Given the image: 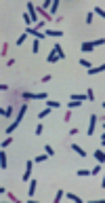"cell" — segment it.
Returning <instances> with one entry per match:
<instances>
[{"instance_id": "35", "label": "cell", "mask_w": 105, "mask_h": 203, "mask_svg": "<svg viewBox=\"0 0 105 203\" xmlns=\"http://www.w3.org/2000/svg\"><path fill=\"white\" fill-rule=\"evenodd\" d=\"M40 133H42V125L38 123V125H36V135H40Z\"/></svg>"}, {"instance_id": "25", "label": "cell", "mask_w": 105, "mask_h": 203, "mask_svg": "<svg viewBox=\"0 0 105 203\" xmlns=\"http://www.w3.org/2000/svg\"><path fill=\"white\" fill-rule=\"evenodd\" d=\"M93 13H97V15H101L103 19H105V9H101V7H95V11Z\"/></svg>"}, {"instance_id": "22", "label": "cell", "mask_w": 105, "mask_h": 203, "mask_svg": "<svg viewBox=\"0 0 105 203\" xmlns=\"http://www.w3.org/2000/svg\"><path fill=\"white\" fill-rule=\"evenodd\" d=\"M38 49H40V40L36 38V40H34V44H32V53H38Z\"/></svg>"}, {"instance_id": "8", "label": "cell", "mask_w": 105, "mask_h": 203, "mask_svg": "<svg viewBox=\"0 0 105 203\" xmlns=\"http://www.w3.org/2000/svg\"><path fill=\"white\" fill-rule=\"evenodd\" d=\"M36 11H38V13H40V15H42V17H44V19H46V21H50V19H52V17H50V15H48V13H46V9H44V7H42V4H40V7H36Z\"/></svg>"}, {"instance_id": "16", "label": "cell", "mask_w": 105, "mask_h": 203, "mask_svg": "<svg viewBox=\"0 0 105 203\" xmlns=\"http://www.w3.org/2000/svg\"><path fill=\"white\" fill-rule=\"evenodd\" d=\"M65 197H67V199H71V201H76V203H82V197H78V195H74V193H67Z\"/></svg>"}, {"instance_id": "34", "label": "cell", "mask_w": 105, "mask_h": 203, "mask_svg": "<svg viewBox=\"0 0 105 203\" xmlns=\"http://www.w3.org/2000/svg\"><path fill=\"white\" fill-rule=\"evenodd\" d=\"M86 95H88V102H93V100H95V93L90 91V89H88V91H86Z\"/></svg>"}, {"instance_id": "10", "label": "cell", "mask_w": 105, "mask_h": 203, "mask_svg": "<svg viewBox=\"0 0 105 203\" xmlns=\"http://www.w3.org/2000/svg\"><path fill=\"white\" fill-rule=\"evenodd\" d=\"M95 159H97L99 163H105V152H103V150H95Z\"/></svg>"}, {"instance_id": "12", "label": "cell", "mask_w": 105, "mask_h": 203, "mask_svg": "<svg viewBox=\"0 0 105 203\" xmlns=\"http://www.w3.org/2000/svg\"><path fill=\"white\" fill-rule=\"evenodd\" d=\"M80 49H82L84 53H88V51H93V49H95V44H93V42H82V47H80Z\"/></svg>"}, {"instance_id": "18", "label": "cell", "mask_w": 105, "mask_h": 203, "mask_svg": "<svg viewBox=\"0 0 105 203\" xmlns=\"http://www.w3.org/2000/svg\"><path fill=\"white\" fill-rule=\"evenodd\" d=\"M57 11H59V0H55V2H52V7H50V15L55 17V15H57Z\"/></svg>"}, {"instance_id": "29", "label": "cell", "mask_w": 105, "mask_h": 203, "mask_svg": "<svg viewBox=\"0 0 105 203\" xmlns=\"http://www.w3.org/2000/svg\"><path fill=\"white\" fill-rule=\"evenodd\" d=\"M63 195H65V193H63V190H59V193H57V195H55V203H59V201H61V199H63Z\"/></svg>"}, {"instance_id": "20", "label": "cell", "mask_w": 105, "mask_h": 203, "mask_svg": "<svg viewBox=\"0 0 105 203\" xmlns=\"http://www.w3.org/2000/svg\"><path fill=\"white\" fill-rule=\"evenodd\" d=\"M80 104H82V102H78V100H71V102H67V108L71 110V108H78Z\"/></svg>"}, {"instance_id": "30", "label": "cell", "mask_w": 105, "mask_h": 203, "mask_svg": "<svg viewBox=\"0 0 105 203\" xmlns=\"http://www.w3.org/2000/svg\"><path fill=\"white\" fill-rule=\"evenodd\" d=\"M48 114H50V108H46V110H42V112H40V114H38V117H40V119H44V117H48Z\"/></svg>"}, {"instance_id": "21", "label": "cell", "mask_w": 105, "mask_h": 203, "mask_svg": "<svg viewBox=\"0 0 105 203\" xmlns=\"http://www.w3.org/2000/svg\"><path fill=\"white\" fill-rule=\"evenodd\" d=\"M0 114H2V117H11L13 114V108H2V110H0Z\"/></svg>"}, {"instance_id": "9", "label": "cell", "mask_w": 105, "mask_h": 203, "mask_svg": "<svg viewBox=\"0 0 105 203\" xmlns=\"http://www.w3.org/2000/svg\"><path fill=\"white\" fill-rule=\"evenodd\" d=\"M44 34H46V36H52V38H59V36H63V32H61V30H46Z\"/></svg>"}, {"instance_id": "31", "label": "cell", "mask_w": 105, "mask_h": 203, "mask_svg": "<svg viewBox=\"0 0 105 203\" xmlns=\"http://www.w3.org/2000/svg\"><path fill=\"white\" fill-rule=\"evenodd\" d=\"M103 42H105V38H97V40H93V44H95V47H101Z\"/></svg>"}, {"instance_id": "14", "label": "cell", "mask_w": 105, "mask_h": 203, "mask_svg": "<svg viewBox=\"0 0 105 203\" xmlns=\"http://www.w3.org/2000/svg\"><path fill=\"white\" fill-rule=\"evenodd\" d=\"M71 100H78V102H86L88 100V95L84 93V95H80V93H71Z\"/></svg>"}, {"instance_id": "36", "label": "cell", "mask_w": 105, "mask_h": 203, "mask_svg": "<svg viewBox=\"0 0 105 203\" xmlns=\"http://www.w3.org/2000/svg\"><path fill=\"white\" fill-rule=\"evenodd\" d=\"M101 144L105 146V129H103V135H101Z\"/></svg>"}, {"instance_id": "24", "label": "cell", "mask_w": 105, "mask_h": 203, "mask_svg": "<svg viewBox=\"0 0 105 203\" xmlns=\"http://www.w3.org/2000/svg\"><path fill=\"white\" fill-rule=\"evenodd\" d=\"M78 176H80V178H86V176H93L88 169H78Z\"/></svg>"}, {"instance_id": "23", "label": "cell", "mask_w": 105, "mask_h": 203, "mask_svg": "<svg viewBox=\"0 0 105 203\" xmlns=\"http://www.w3.org/2000/svg\"><path fill=\"white\" fill-rule=\"evenodd\" d=\"M44 150H46V154H48V156H55V150H52V146H50V144H46V146H44Z\"/></svg>"}, {"instance_id": "1", "label": "cell", "mask_w": 105, "mask_h": 203, "mask_svg": "<svg viewBox=\"0 0 105 203\" xmlns=\"http://www.w3.org/2000/svg\"><path fill=\"white\" fill-rule=\"evenodd\" d=\"M28 15L32 19V24H36V28H42L44 21H38V11H36V4L34 2H28Z\"/></svg>"}, {"instance_id": "11", "label": "cell", "mask_w": 105, "mask_h": 203, "mask_svg": "<svg viewBox=\"0 0 105 203\" xmlns=\"http://www.w3.org/2000/svg\"><path fill=\"white\" fill-rule=\"evenodd\" d=\"M25 110H28V104L23 102V104H21V108H19V112H17V119H23V117H25Z\"/></svg>"}, {"instance_id": "28", "label": "cell", "mask_w": 105, "mask_h": 203, "mask_svg": "<svg viewBox=\"0 0 105 203\" xmlns=\"http://www.w3.org/2000/svg\"><path fill=\"white\" fill-rule=\"evenodd\" d=\"M101 169H103V167H101V163H99V165H97V167H93V169H90V173H93V176H97V173H99V171H101Z\"/></svg>"}, {"instance_id": "33", "label": "cell", "mask_w": 105, "mask_h": 203, "mask_svg": "<svg viewBox=\"0 0 105 203\" xmlns=\"http://www.w3.org/2000/svg\"><path fill=\"white\" fill-rule=\"evenodd\" d=\"M11 142H13V138H4V142H2V150H4V148H7Z\"/></svg>"}, {"instance_id": "7", "label": "cell", "mask_w": 105, "mask_h": 203, "mask_svg": "<svg viewBox=\"0 0 105 203\" xmlns=\"http://www.w3.org/2000/svg\"><path fill=\"white\" fill-rule=\"evenodd\" d=\"M52 51H55V53H57L61 59H65V51H63V47H61L59 42H55V49H52Z\"/></svg>"}, {"instance_id": "26", "label": "cell", "mask_w": 105, "mask_h": 203, "mask_svg": "<svg viewBox=\"0 0 105 203\" xmlns=\"http://www.w3.org/2000/svg\"><path fill=\"white\" fill-rule=\"evenodd\" d=\"M25 38H28V32H23V34L19 36V40H17V44H19V47H21V44L25 42Z\"/></svg>"}, {"instance_id": "27", "label": "cell", "mask_w": 105, "mask_h": 203, "mask_svg": "<svg viewBox=\"0 0 105 203\" xmlns=\"http://www.w3.org/2000/svg\"><path fill=\"white\" fill-rule=\"evenodd\" d=\"M46 156H48V154L44 152V154H40V156H36V159H34V161H36V163H42V161H46Z\"/></svg>"}, {"instance_id": "19", "label": "cell", "mask_w": 105, "mask_h": 203, "mask_svg": "<svg viewBox=\"0 0 105 203\" xmlns=\"http://www.w3.org/2000/svg\"><path fill=\"white\" fill-rule=\"evenodd\" d=\"M46 108H50V110L55 108V110H57V108H59V102H50V100H46Z\"/></svg>"}, {"instance_id": "17", "label": "cell", "mask_w": 105, "mask_h": 203, "mask_svg": "<svg viewBox=\"0 0 105 203\" xmlns=\"http://www.w3.org/2000/svg\"><path fill=\"white\" fill-rule=\"evenodd\" d=\"M0 167H2V169H7V167H9V163H7V154H4V152L0 154Z\"/></svg>"}, {"instance_id": "39", "label": "cell", "mask_w": 105, "mask_h": 203, "mask_svg": "<svg viewBox=\"0 0 105 203\" xmlns=\"http://www.w3.org/2000/svg\"><path fill=\"white\" fill-rule=\"evenodd\" d=\"M101 106H103V108H105V102H103V104H101Z\"/></svg>"}, {"instance_id": "15", "label": "cell", "mask_w": 105, "mask_h": 203, "mask_svg": "<svg viewBox=\"0 0 105 203\" xmlns=\"http://www.w3.org/2000/svg\"><path fill=\"white\" fill-rule=\"evenodd\" d=\"M71 150H74V152H78L80 156H86V152L82 150V146H78V144H71Z\"/></svg>"}, {"instance_id": "2", "label": "cell", "mask_w": 105, "mask_h": 203, "mask_svg": "<svg viewBox=\"0 0 105 203\" xmlns=\"http://www.w3.org/2000/svg\"><path fill=\"white\" fill-rule=\"evenodd\" d=\"M21 97H23V100H48L46 93H30V91H23Z\"/></svg>"}, {"instance_id": "13", "label": "cell", "mask_w": 105, "mask_h": 203, "mask_svg": "<svg viewBox=\"0 0 105 203\" xmlns=\"http://www.w3.org/2000/svg\"><path fill=\"white\" fill-rule=\"evenodd\" d=\"M46 59H48V61H50V63H55V61H59V59H61V57H59V55H57V53H55V51H50V53H48V57H46Z\"/></svg>"}, {"instance_id": "37", "label": "cell", "mask_w": 105, "mask_h": 203, "mask_svg": "<svg viewBox=\"0 0 105 203\" xmlns=\"http://www.w3.org/2000/svg\"><path fill=\"white\" fill-rule=\"evenodd\" d=\"M101 188H105V176H103V180H101Z\"/></svg>"}, {"instance_id": "6", "label": "cell", "mask_w": 105, "mask_h": 203, "mask_svg": "<svg viewBox=\"0 0 105 203\" xmlns=\"http://www.w3.org/2000/svg\"><path fill=\"white\" fill-rule=\"evenodd\" d=\"M36 186H38V180H32V182H30V188H28V197H30V199L36 195Z\"/></svg>"}, {"instance_id": "5", "label": "cell", "mask_w": 105, "mask_h": 203, "mask_svg": "<svg viewBox=\"0 0 105 203\" xmlns=\"http://www.w3.org/2000/svg\"><path fill=\"white\" fill-rule=\"evenodd\" d=\"M34 163H36V161H28V163H25V171H23V180H30V178H32V167H34Z\"/></svg>"}, {"instance_id": "32", "label": "cell", "mask_w": 105, "mask_h": 203, "mask_svg": "<svg viewBox=\"0 0 105 203\" xmlns=\"http://www.w3.org/2000/svg\"><path fill=\"white\" fill-rule=\"evenodd\" d=\"M80 63H82V66H84V68H86V70H88V68H93V66H90V61H88V59H80Z\"/></svg>"}, {"instance_id": "3", "label": "cell", "mask_w": 105, "mask_h": 203, "mask_svg": "<svg viewBox=\"0 0 105 203\" xmlns=\"http://www.w3.org/2000/svg\"><path fill=\"white\" fill-rule=\"evenodd\" d=\"M95 127H97V117L90 114V117H88V129H86V135H93V133H95Z\"/></svg>"}, {"instance_id": "38", "label": "cell", "mask_w": 105, "mask_h": 203, "mask_svg": "<svg viewBox=\"0 0 105 203\" xmlns=\"http://www.w3.org/2000/svg\"><path fill=\"white\" fill-rule=\"evenodd\" d=\"M103 129H105V121H103Z\"/></svg>"}, {"instance_id": "4", "label": "cell", "mask_w": 105, "mask_h": 203, "mask_svg": "<svg viewBox=\"0 0 105 203\" xmlns=\"http://www.w3.org/2000/svg\"><path fill=\"white\" fill-rule=\"evenodd\" d=\"M25 32H28V34H32V36H34V38H38V40H42V38L46 36V34L38 32V28H32V26H30V28H25Z\"/></svg>"}]
</instances>
